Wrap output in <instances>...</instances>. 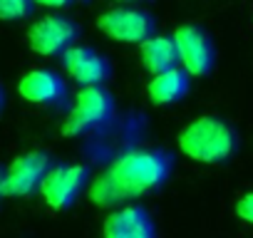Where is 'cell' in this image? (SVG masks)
Returning <instances> with one entry per match:
<instances>
[{
	"label": "cell",
	"instance_id": "ba28073f",
	"mask_svg": "<svg viewBox=\"0 0 253 238\" xmlns=\"http://www.w3.org/2000/svg\"><path fill=\"white\" fill-rule=\"evenodd\" d=\"M87 169L80 166V164H67V166H52L40 186V194L45 198V203L55 211H62V208H70L77 196L84 191L87 186Z\"/></svg>",
	"mask_w": 253,
	"mask_h": 238
},
{
	"label": "cell",
	"instance_id": "ac0fdd59",
	"mask_svg": "<svg viewBox=\"0 0 253 238\" xmlns=\"http://www.w3.org/2000/svg\"><path fill=\"white\" fill-rule=\"evenodd\" d=\"M3 179H5V171L0 169V196H3Z\"/></svg>",
	"mask_w": 253,
	"mask_h": 238
},
{
	"label": "cell",
	"instance_id": "277c9868",
	"mask_svg": "<svg viewBox=\"0 0 253 238\" xmlns=\"http://www.w3.org/2000/svg\"><path fill=\"white\" fill-rule=\"evenodd\" d=\"M97 28L107 38L129 45H142L157 33L154 18L139 8H112L97 18Z\"/></svg>",
	"mask_w": 253,
	"mask_h": 238
},
{
	"label": "cell",
	"instance_id": "9a60e30c",
	"mask_svg": "<svg viewBox=\"0 0 253 238\" xmlns=\"http://www.w3.org/2000/svg\"><path fill=\"white\" fill-rule=\"evenodd\" d=\"M236 213H238L241 221L253 223V191H248V194H243V196L238 198V203H236Z\"/></svg>",
	"mask_w": 253,
	"mask_h": 238
},
{
	"label": "cell",
	"instance_id": "8fae6325",
	"mask_svg": "<svg viewBox=\"0 0 253 238\" xmlns=\"http://www.w3.org/2000/svg\"><path fill=\"white\" fill-rule=\"evenodd\" d=\"M18 92L30 104L55 107L65 99L67 87H65V79L52 70H30L28 75H23V79L18 84Z\"/></svg>",
	"mask_w": 253,
	"mask_h": 238
},
{
	"label": "cell",
	"instance_id": "d6986e66",
	"mask_svg": "<svg viewBox=\"0 0 253 238\" xmlns=\"http://www.w3.org/2000/svg\"><path fill=\"white\" fill-rule=\"evenodd\" d=\"M119 3H129V0H119Z\"/></svg>",
	"mask_w": 253,
	"mask_h": 238
},
{
	"label": "cell",
	"instance_id": "2e32d148",
	"mask_svg": "<svg viewBox=\"0 0 253 238\" xmlns=\"http://www.w3.org/2000/svg\"><path fill=\"white\" fill-rule=\"evenodd\" d=\"M33 3H40V5H45V8H67V5H72V0H33Z\"/></svg>",
	"mask_w": 253,
	"mask_h": 238
},
{
	"label": "cell",
	"instance_id": "52a82bcc",
	"mask_svg": "<svg viewBox=\"0 0 253 238\" xmlns=\"http://www.w3.org/2000/svg\"><path fill=\"white\" fill-rule=\"evenodd\" d=\"M174 42L179 50V65L186 75L201 77L213 70L216 50L211 38L196 25H179L174 30Z\"/></svg>",
	"mask_w": 253,
	"mask_h": 238
},
{
	"label": "cell",
	"instance_id": "9c48e42d",
	"mask_svg": "<svg viewBox=\"0 0 253 238\" xmlns=\"http://www.w3.org/2000/svg\"><path fill=\"white\" fill-rule=\"evenodd\" d=\"M62 67L82 87H99L109 77V62L92 47L77 42L62 52Z\"/></svg>",
	"mask_w": 253,
	"mask_h": 238
},
{
	"label": "cell",
	"instance_id": "e0dca14e",
	"mask_svg": "<svg viewBox=\"0 0 253 238\" xmlns=\"http://www.w3.org/2000/svg\"><path fill=\"white\" fill-rule=\"evenodd\" d=\"M3 107H5V89L0 87V112H3Z\"/></svg>",
	"mask_w": 253,
	"mask_h": 238
},
{
	"label": "cell",
	"instance_id": "8992f818",
	"mask_svg": "<svg viewBox=\"0 0 253 238\" xmlns=\"http://www.w3.org/2000/svg\"><path fill=\"white\" fill-rule=\"evenodd\" d=\"M77 35L80 28L75 25V20L65 15H45L38 23H33V28L28 30V42L33 52L42 57H57L75 45Z\"/></svg>",
	"mask_w": 253,
	"mask_h": 238
},
{
	"label": "cell",
	"instance_id": "7c38bea8",
	"mask_svg": "<svg viewBox=\"0 0 253 238\" xmlns=\"http://www.w3.org/2000/svg\"><path fill=\"white\" fill-rule=\"evenodd\" d=\"M139 57H142V65L152 75L179 67L176 42H174V38H167V35H152L149 40H144L139 45Z\"/></svg>",
	"mask_w": 253,
	"mask_h": 238
},
{
	"label": "cell",
	"instance_id": "4fadbf2b",
	"mask_svg": "<svg viewBox=\"0 0 253 238\" xmlns=\"http://www.w3.org/2000/svg\"><path fill=\"white\" fill-rule=\"evenodd\" d=\"M186 92H189V75L179 67L154 75L147 84V94H149L152 104H159V107L184 99Z\"/></svg>",
	"mask_w": 253,
	"mask_h": 238
},
{
	"label": "cell",
	"instance_id": "5bb4252c",
	"mask_svg": "<svg viewBox=\"0 0 253 238\" xmlns=\"http://www.w3.org/2000/svg\"><path fill=\"white\" fill-rule=\"evenodd\" d=\"M33 0H0V20H23L33 13Z\"/></svg>",
	"mask_w": 253,
	"mask_h": 238
},
{
	"label": "cell",
	"instance_id": "7a4b0ae2",
	"mask_svg": "<svg viewBox=\"0 0 253 238\" xmlns=\"http://www.w3.org/2000/svg\"><path fill=\"white\" fill-rule=\"evenodd\" d=\"M179 149L199 164H221L238 149V134L218 117H199L179 134Z\"/></svg>",
	"mask_w": 253,
	"mask_h": 238
},
{
	"label": "cell",
	"instance_id": "5b68a950",
	"mask_svg": "<svg viewBox=\"0 0 253 238\" xmlns=\"http://www.w3.org/2000/svg\"><path fill=\"white\" fill-rule=\"evenodd\" d=\"M50 169H52V161L45 152H28L13 159V164L5 169L3 196H13V198L33 196L35 191H40Z\"/></svg>",
	"mask_w": 253,
	"mask_h": 238
},
{
	"label": "cell",
	"instance_id": "6da1fadb",
	"mask_svg": "<svg viewBox=\"0 0 253 238\" xmlns=\"http://www.w3.org/2000/svg\"><path fill=\"white\" fill-rule=\"evenodd\" d=\"M171 174V157L159 149H132L117 157L87 184V196L102 208L122 206L157 191Z\"/></svg>",
	"mask_w": 253,
	"mask_h": 238
},
{
	"label": "cell",
	"instance_id": "3957f363",
	"mask_svg": "<svg viewBox=\"0 0 253 238\" xmlns=\"http://www.w3.org/2000/svg\"><path fill=\"white\" fill-rule=\"evenodd\" d=\"M114 117V97L99 87H82L75 97V104L62 124L65 137H80L94 129H102Z\"/></svg>",
	"mask_w": 253,
	"mask_h": 238
},
{
	"label": "cell",
	"instance_id": "30bf717a",
	"mask_svg": "<svg viewBox=\"0 0 253 238\" xmlns=\"http://www.w3.org/2000/svg\"><path fill=\"white\" fill-rule=\"evenodd\" d=\"M102 238H157V228L142 206H119L104 218Z\"/></svg>",
	"mask_w": 253,
	"mask_h": 238
}]
</instances>
